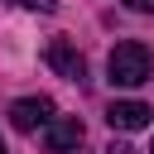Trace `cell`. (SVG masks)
<instances>
[{
	"instance_id": "obj_1",
	"label": "cell",
	"mask_w": 154,
	"mask_h": 154,
	"mask_svg": "<svg viewBox=\"0 0 154 154\" xmlns=\"http://www.w3.org/2000/svg\"><path fill=\"white\" fill-rule=\"evenodd\" d=\"M106 72H111V82H116V87H140V82H149V77H154V58H149V48H144V43L125 38V43H116V48H111Z\"/></svg>"
},
{
	"instance_id": "obj_6",
	"label": "cell",
	"mask_w": 154,
	"mask_h": 154,
	"mask_svg": "<svg viewBox=\"0 0 154 154\" xmlns=\"http://www.w3.org/2000/svg\"><path fill=\"white\" fill-rule=\"evenodd\" d=\"M14 5H24V10H38V14H53V10H58V0H14Z\"/></svg>"
},
{
	"instance_id": "obj_10",
	"label": "cell",
	"mask_w": 154,
	"mask_h": 154,
	"mask_svg": "<svg viewBox=\"0 0 154 154\" xmlns=\"http://www.w3.org/2000/svg\"><path fill=\"white\" fill-rule=\"evenodd\" d=\"M149 154H154V149H149Z\"/></svg>"
},
{
	"instance_id": "obj_8",
	"label": "cell",
	"mask_w": 154,
	"mask_h": 154,
	"mask_svg": "<svg viewBox=\"0 0 154 154\" xmlns=\"http://www.w3.org/2000/svg\"><path fill=\"white\" fill-rule=\"evenodd\" d=\"M106 154H130V144H120V140H111V149Z\"/></svg>"
},
{
	"instance_id": "obj_3",
	"label": "cell",
	"mask_w": 154,
	"mask_h": 154,
	"mask_svg": "<svg viewBox=\"0 0 154 154\" xmlns=\"http://www.w3.org/2000/svg\"><path fill=\"white\" fill-rule=\"evenodd\" d=\"M48 120H53V101H48V96H24V101H14V106H10V125H14V130H24V135L43 130Z\"/></svg>"
},
{
	"instance_id": "obj_7",
	"label": "cell",
	"mask_w": 154,
	"mask_h": 154,
	"mask_svg": "<svg viewBox=\"0 0 154 154\" xmlns=\"http://www.w3.org/2000/svg\"><path fill=\"white\" fill-rule=\"evenodd\" d=\"M130 10H140V14H154V0H125Z\"/></svg>"
},
{
	"instance_id": "obj_5",
	"label": "cell",
	"mask_w": 154,
	"mask_h": 154,
	"mask_svg": "<svg viewBox=\"0 0 154 154\" xmlns=\"http://www.w3.org/2000/svg\"><path fill=\"white\" fill-rule=\"evenodd\" d=\"M149 116H154V111H149L144 101H111V111H106L111 130H125V135H130V130H144Z\"/></svg>"
},
{
	"instance_id": "obj_9",
	"label": "cell",
	"mask_w": 154,
	"mask_h": 154,
	"mask_svg": "<svg viewBox=\"0 0 154 154\" xmlns=\"http://www.w3.org/2000/svg\"><path fill=\"white\" fill-rule=\"evenodd\" d=\"M0 154H5V140H0Z\"/></svg>"
},
{
	"instance_id": "obj_2",
	"label": "cell",
	"mask_w": 154,
	"mask_h": 154,
	"mask_svg": "<svg viewBox=\"0 0 154 154\" xmlns=\"http://www.w3.org/2000/svg\"><path fill=\"white\" fill-rule=\"evenodd\" d=\"M43 63H48L58 77H67V82H82V77H87V58H82L67 38H53V43L43 48Z\"/></svg>"
},
{
	"instance_id": "obj_4",
	"label": "cell",
	"mask_w": 154,
	"mask_h": 154,
	"mask_svg": "<svg viewBox=\"0 0 154 154\" xmlns=\"http://www.w3.org/2000/svg\"><path fill=\"white\" fill-rule=\"evenodd\" d=\"M82 135H87V130H82L77 116H58V120L43 125V149H48V154H72V149L82 144Z\"/></svg>"
}]
</instances>
